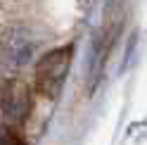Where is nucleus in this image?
Here are the masks:
<instances>
[{
  "mask_svg": "<svg viewBox=\"0 0 147 145\" xmlns=\"http://www.w3.org/2000/svg\"><path fill=\"white\" fill-rule=\"evenodd\" d=\"M71 55H74V48L67 45V48L50 50L48 55L40 57L38 67H36V86H38V90L45 98L52 100L62 90V83L71 67Z\"/></svg>",
  "mask_w": 147,
  "mask_h": 145,
  "instance_id": "nucleus-1",
  "label": "nucleus"
},
{
  "mask_svg": "<svg viewBox=\"0 0 147 145\" xmlns=\"http://www.w3.org/2000/svg\"><path fill=\"white\" fill-rule=\"evenodd\" d=\"M33 52H36V43L33 38L26 31L22 29H14L5 36V41H3V55H5V62H7V67H24V64H29L31 57H33Z\"/></svg>",
  "mask_w": 147,
  "mask_h": 145,
  "instance_id": "nucleus-2",
  "label": "nucleus"
},
{
  "mask_svg": "<svg viewBox=\"0 0 147 145\" xmlns=\"http://www.w3.org/2000/svg\"><path fill=\"white\" fill-rule=\"evenodd\" d=\"M31 110V93L26 83L10 81L3 90V114L10 121H24Z\"/></svg>",
  "mask_w": 147,
  "mask_h": 145,
  "instance_id": "nucleus-3",
  "label": "nucleus"
},
{
  "mask_svg": "<svg viewBox=\"0 0 147 145\" xmlns=\"http://www.w3.org/2000/svg\"><path fill=\"white\" fill-rule=\"evenodd\" d=\"M0 145H24L19 133L10 126H0Z\"/></svg>",
  "mask_w": 147,
  "mask_h": 145,
  "instance_id": "nucleus-4",
  "label": "nucleus"
},
{
  "mask_svg": "<svg viewBox=\"0 0 147 145\" xmlns=\"http://www.w3.org/2000/svg\"><path fill=\"white\" fill-rule=\"evenodd\" d=\"M5 67H7V62H5V55H3V48H0V74H3Z\"/></svg>",
  "mask_w": 147,
  "mask_h": 145,
  "instance_id": "nucleus-5",
  "label": "nucleus"
}]
</instances>
